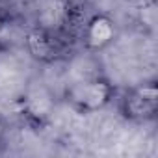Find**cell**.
<instances>
[{"mask_svg":"<svg viewBox=\"0 0 158 158\" xmlns=\"http://www.w3.org/2000/svg\"><path fill=\"white\" fill-rule=\"evenodd\" d=\"M115 99V88L106 76H88L73 82L65 93L63 101L71 110L82 115L97 114L112 104Z\"/></svg>","mask_w":158,"mask_h":158,"instance_id":"cell-1","label":"cell"},{"mask_svg":"<svg viewBox=\"0 0 158 158\" xmlns=\"http://www.w3.org/2000/svg\"><path fill=\"white\" fill-rule=\"evenodd\" d=\"M119 114L130 123H149L158 114V84L145 80L128 88L119 99Z\"/></svg>","mask_w":158,"mask_h":158,"instance_id":"cell-2","label":"cell"},{"mask_svg":"<svg viewBox=\"0 0 158 158\" xmlns=\"http://www.w3.org/2000/svg\"><path fill=\"white\" fill-rule=\"evenodd\" d=\"M24 47L28 54L39 63H56L69 52L71 41L63 37L56 28L37 24L30 26L24 34Z\"/></svg>","mask_w":158,"mask_h":158,"instance_id":"cell-3","label":"cell"},{"mask_svg":"<svg viewBox=\"0 0 158 158\" xmlns=\"http://www.w3.org/2000/svg\"><path fill=\"white\" fill-rule=\"evenodd\" d=\"M117 35H119V28L115 19L104 11H97V13H89L78 41L82 43V47L88 52H102L115 43Z\"/></svg>","mask_w":158,"mask_h":158,"instance_id":"cell-4","label":"cell"},{"mask_svg":"<svg viewBox=\"0 0 158 158\" xmlns=\"http://www.w3.org/2000/svg\"><path fill=\"white\" fill-rule=\"evenodd\" d=\"M56 108V99L45 86H32L24 91L19 101V112L26 125L34 128H43Z\"/></svg>","mask_w":158,"mask_h":158,"instance_id":"cell-5","label":"cell"},{"mask_svg":"<svg viewBox=\"0 0 158 158\" xmlns=\"http://www.w3.org/2000/svg\"><path fill=\"white\" fill-rule=\"evenodd\" d=\"M6 138H8V123H6V119L2 115H0V149L4 147Z\"/></svg>","mask_w":158,"mask_h":158,"instance_id":"cell-6","label":"cell"},{"mask_svg":"<svg viewBox=\"0 0 158 158\" xmlns=\"http://www.w3.org/2000/svg\"><path fill=\"white\" fill-rule=\"evenodd\" d=\"M4 26H6V19H4V15H2V11H0V32L4 30Z\"/></svg>","mask_w":158,"mask_h":158,"instance_id":"cell-7","label":"cell"}]
</instances>
